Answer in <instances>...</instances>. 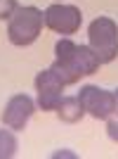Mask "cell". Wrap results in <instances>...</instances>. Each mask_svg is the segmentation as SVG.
<instances>
[{"label": "cell", "mask_w": 118, "mask_h": 159, "mask_svg": "<svg viewBox=\"0 0 118 159\" xmlns=\"http://www.w3.org/2000/svg\"><path fill=\"white\" fill-rule=\"evenodd\" d=\"M52 159H76V154H73V152H66V150H59V152L52 154Z\"/></svg>", "instance_id": "cell-12"}, {"label": "cell", "mask_w": 118, "mask_h": 159, "mask_svg": "<svg viewBox=\"0 0 118 159\" xmlns=\"http://www.w3.org/2000/svg\"><path fill=\"white\" fill-rule=\"evenodd\" d=\"M113 100H116V114H118V88L113 90Z\"/></svg>", "instance_id": "cell-13"}, {"label": "cell", "mask_w": 118, "mask_h": 159, "mask_svg": "<svg viewBox=\"0 0 118 159\" xmlns=\"http://www.w3.org/2000/svg\"><path fill=\"white\" fill-rule=\"evenodd\" d=\"M54 64L50 66L59 79L64 81V86H71L83 76H90L99 69L102 62L97 60V55L90 50V45H76L73 40L61 38L54 45Z\"/></svg>", "instance_id": "cell-1"}, {"label": "cell", "mask_w": 118, "mask_h": 159, "mask_svg": "<svg viewBox=\"0 0 118 159\" xmlns=\"http://www.w3.org/2000/svg\"><path fill=\"white\" fill-rule=\"evenodd\" d=\"M17 7V0H0V19H10Z\"/></svg>", "instance_id": "cell-10"}, {"label": "cell", "mask_w": 118, "mask_h": 159, "mask_svg": "<svg viewBox=\"0 0 118 159\" xmlns=\"http://www.w3.org/2000/svg\"><path fill=\"white\" fill-rule=\"evenodd\" d=\"M78 100L85 114L95 116V119H109L113 112H116V100H113V93L104 90L99 86H83L78 90Z\"/></svg>", "instance_id": "cell-5"}, {"label": "cell", "mask_w": 118, "mask_h": 159, "mask_svg": "<svg viewBox=\"0 0 118 159\" xmlns=\"http://www.w3.org/2000/svg\"><path fill=\"white\" fill-rule=\"evenodd\" d=\"M45 17V26L52 29L59 36H71L80 29L83 24V14L76 5H66V2H54L43 12Z\"/></svg>", "instance_id": "cell-4"}, {"label": "cell", "mask_w": 118, "mask_h": 159, "mask_svg": "<svg viewBox=\"0 0 118 159\" xmlns=\"http://www.w3.org/2000/svg\"><path fill=\"white\" fill-rule=\"evenodd\" d=\"M106 133H109V138L113 143H118V119H111L109 116V124H106Z\"/></svg>", "instance_id": "cell-11"}, {"label": "cell", "mask_w": 118, "mask_h": 159, "mask_svg": "<svg viewBox=\"0 0 118 159\" xmlns=\"http://www.w3.org/2000/svg\"><path fill=\"white\" fill-rule=\"evenodd\" d=\"M17 154V138H14L12 128L2 131L0 128V159H10Z\"/></svg>", "instance_id": "cell-9"}, {"label": "cell", "mask_w": 118, "mask_h": 159, "mask_svg": "<svg viewBox=\"0 0 118 159\" xmlns=\"http://www.w3.org/2000/svg\"><path fill=\"white\" fill-rule=\"evenodd\" d=\"M64 81L59 79L52 69H43L36 76V93H38V107L45 112L57 109L59 100L64 98Z\"/></svg>", "instance_id": "cell-6"}, {"label": "cell", "mask_w": 118, "mask_h": 159, "mask_svg": "<svg viewBox=\"0 0 118 159\" xmlns=\"http://www.w3.org/2000/svg\"><path fill=\"white\" fill-rule=\"evenodd\" d=\"M36 112V102H33L28 95L19 93V95H12L7 100L5 109H2V124L12 131H24L28 124V119L33 116Z\"/></svg>", "instance_id": "cell-7"}, {"label": "cell", "mask_w": 118, "mask_h": 159, "mask_svg": "<svg viewBox=\"0 0 118 159\" xmlns=\"http://www.w3.org/2000/svg\"><path fill=\"white\" fill-rule=\"evenodd\" d=\"M45 26V17L38 7L33 5H21L14 10V14L10 17V26H7V38L12 45L26 48L31 43H36V38L40 36Z\"/></svg>", "instance_id": "cell-2"}, {"label": "cell", "mask_w": 118, "mask_h": 159, "mask_svg": "<svg viewBox=\"0 0 118 159\" xmlns=\"http://www.w3.org/2000/svg\"><path fill=\"white\" fill-rule=\"evenodd\" d=\"M54 112H57V116H59L61 121H66V124H76V121L83 119L85 109H83L78 95H76V98H61Z\"/></svg>", "instance_id": "cell-8"}, {"label": "cell", "mask_w": 118, "mask_h": 159, "mask_svg": "<svg viewBox=\"0 0 118 159\" xmlns=\"http://www.w3.org/2000/svg\"><path fill=\"white\" fill-rule=\"evenodd\" d=\"M90 50L102 64H109L118 57V24L111 17H97L87 29Z\"/></svg>", "instance_id": "cell-3"}]
</instances>
